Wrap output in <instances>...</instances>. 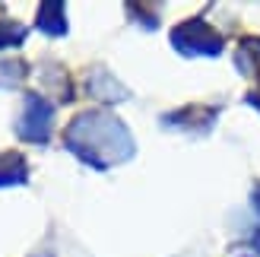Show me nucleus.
Here are the masks:
<instances>
[{
	"instance_id": "nucleus-1",
	"label": "nucleus",
	"mask_w": 260,
	"mask_h": 257,
	"mask_svg": "<svg viewBox=\"0 0 260 257\" xmlns=\"http://www.w3.org/2000/svg\"><path fill=\"white\" fill-rule=\"evenodd\" d=\"M67 146L92 169H111L134 156V137L108 111H83L67 127Z\"/></svg>"
},
{
	"instance_id": "nucleus-2",
	"label": "nucleus",
	"mask_w": 260,
	"mask_h": 257,
	"mask_svg": "<svg viewBox=\"0 0 260 257\" xmlns=\"http://www.w3.org/2000/svg\"><path fill=\"white\" fill-rule=\"evenodd\" d=\"M172 45L187 57H216L219 51H222V35H219L206 19L197 16V19H187V22L175 25Z\"/></svg>"
},
{
	"instance_id": "nucleus-3",
	"label": "nucleus",
	"mask_w": 260,
	"mask_h": 257,
	"mask_svg": "<svg viewBox=\"0 0 260 257\" xmlns=\"http://www.w3.org/2000/svg\"><path fill=\"white\" fill-rule=\"evenodd\" d=\"M51 118H54V108L51 102L42 95H25V108H22V118L16 124V134L29 143H45L48 134H51Z\"/></svg>"
},
{
	"instance_id": "nucleus-4",
	"label": "nucleus",
	"mask_w": 260,
	"mask_h": 257,
	"mask_svg": "<svg viewBox=\"0 0 260 257\" xmlns=\"http://www.w3.org/2000/svg\"><path fill=\"white\" fill-rule=\"evenodd\" d=\"M29 172H25V159L16 152H0V187L7 184H22Z\"/></svg>"
},
{
	"instance_id": "nucleus-5",
	"label": "nucleus",
	"mask_w": 260,
	"mask_h": 257,
	"mask_svg": "<svg viewBox=\"0 0 260 257\" xmlns=\"http://www.w3.org/2000/svg\"><path fill=\"white\" fill-rule=\"evenodd\" d=\"M38 29L48 35H63L67 19H63V4H42L38 7Z\"/></svg>"
},
{
	"instance_id": "nucleus-6",
	"label": "nucleus",
	"mask_w": 260,
	"mask_h": 257,
	"mask_svg": "<svg viewBox=\"0 0 260 257\" xmlns=\"http://www.w3.org/2000/svg\"><path fill=\"white\" fill-rule=\"evenodd\" d=\"M25 38V29L19 22H10V19H0V48L7 45H19Z\"/></svg>"
},
{
	"instance_id": "nucleus-7",
	"label": "nucleus",
	"mask_w": 260,
	"mask_h": 257,
	"mask_svg": "<svg viewBox=\"0 0 260 257\" xmlns=\"http://www.w3.org/2000/svg\"><path fill=\"white\" fill-rule=\"evenodd\" d=\"M254 207H257V210H260V184H257V187H254Z\"/></svg>"
}]
</instances>
